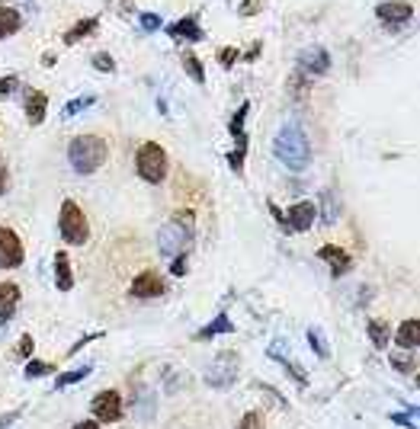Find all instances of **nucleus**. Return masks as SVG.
Here are the masks:
<instances>
[{"label": "nucleus", "instance_id": "obj_1", "mask_svg": "<svg viewBox=\"0 0 420 429\" xmlns=\"http://www.w3.org/2000/svg\"><path fill=\"white\" fill-rule=\"evenodd\" d=\"M273 151H276V157L283 160L289 170H305V166L311 164V144H308L305 132L295 125V122H289V125H283L276 132V138H273Z\"/></svg>", "mask_w": 420, "mask_h": 429}, {"label": "nucleus", "instance_id": "obj_2", "mask_svg": "<svg viewBox=\"0 0 420 429\" xmlns=\"http://www.w3.org/2000/svg\"><path fill=\"white\" fill-rule=\"evenodd\" d=\"M193 237H196V215L189 208H180V211H174V218H170L161 228V234H157V250H161L164 256L187 253Z\"/></svg>", "mask_w": 420, "mask_h": 429}, {"label": "nucleus", "instance_id": "obj_3", "mask_svg": "<svg viewBox=\"0 0 420 429\" xmlns=\"http://www.w3.org/2000/svg\"><path fill=\"white\" fill-rule=\"evenodd\" d=\"M106 154L110 151H106V141L100 134H78L68 144V164L74 166V173L90 176L106 164Z\"/></svg>", "mask_w": 420, "mask_h": 429}, {"label": "nucleus", "instance_id": "obj_4", "mask_svg": "<svg viewBox=\"0 0 420 429\" xmlns=\"http://www.w3.org/2000/svg\"><path fill=\"white\" fill-rule=\"evenodd\" d=\"M135 170L145 183H151V186L164 183V176H167V154H164V147L157 144V141H145V144L138 147Z\"/></svg>", "mask_w": 420, "mask_h": 429}, {"label": "nucleus", "instance_id": "obj_5", "mask_svg": "<svg viewBox=\"0 0 420 429\" xmlns=\"http://www.w3.org/2000/svg\"><path fill=\"white\" fill-rule=\"evenodd\" d=\"M58 231H61V237H65L68 243H87V237H90V224H87V215H84V208H80L74 198H68V202L61 205Z\"/></svg>", "mask_w": 420, "mask_h": 429}, {"label": "nucleus", "instance_id": "obj_6", "mask_svg": "<svg viewBox=\"0 0 420 429\" xmlns=\"http://www.w3.org/2000/svg\"><path fill=\"white\" fill-rule=\"evenodd\" d=\"M238 365H241L238 352H219L215 362L206 369V384H209V388H215V391L231 388L234 378H238Z\"/></svg>", "mask_w": 420, "mask_h": 429}, {"label": "nucleus", "instance_id": "obj_7", "mask_svg": "<svg viewBox=\"0 0 420 429\" xmlns=\"http://www.w3.org/2000/svg\"><path fill=\"white\" fill-rule=\"evenodd\" d=\"M26 260V247H23L20 234L14 228H0V269H16Z\"/></svg>", "mask_w": 420, "mask_h": 429}, {"label": "nucleus", "instance_id": "obj_8", "mask_svg": "<svg viewBox=\"0 0 420 429\" xmlns=\"http://www.w3.org/2000/svg\"><path fill=\"white\" fill-rule=\"evenodd\" d=\"M90 410H93V416H97L100 423H119L122 420V394L119 391H100L97 397L90 401Z\"/></svg>", "mask_w": 420, "mask_h": 429}, {"label": "nucleus", "instance_id": "obj_9", "mask_svg": "<svg viewBox=\"0 0 420 429\" xmlns=\"http://www.w3.org/2000/svg\"><path fill=\"white\" fill-rule=\"evenodd\" d=\"M298 70H302L305 77H321L330 70V55L327 48H321V45H308V48L298 55Z\"/></svg>", "mask_w": 420, "mask_h": 429}, {"label": "nucleus", "instance_id": "obj_10", "mask_svg": "<svg viewBox=\"0 0 420 429\" xmlns=\"http://www.w3.org/2000/svg\"><path fill=\"white\" fill-rule=\"evenodd\" d=\"M129 292H132V298H161L164 292H167V285H164V279L154 272V269H145V272H138L135 279H132V285H129Z\"/></svg>", "mask_w": 420, "mask_h": 429}, {"label": "nucleus", "instance_id": "obj_11", "mask_svg": "<svg viewBox=\"0 0 420 429\" xmlns=\"http://www.w3.org/2000/svg\"><path fill=\"white\" fill-rule=\"evenodd\" d=\"M283 215H285V231H289V234H305V231L315 224L317 208H315V202H295L289 211H283Z\"/></svg>", "mask_w": 420, "mask_h": 429}, {"label": "nucleus", "instance_id": "obj_12", "mask_svg": "<svg viewBox=\"0 0 420 429\" xmlns=\"http://www.w3.org/2000/svg\"><path fill=\"white\" fill-rule=\"evenodd\" d=\"M375 16L385 26H404L414 19V6L404 4V0H385V4L375 6Z\"/></svg>", "mask_w": 420, "mask_h": 429}, {"label": "nucleus", "instance_id": "obj_13", "mask_svg": "<svg viewBox=\"0 0 420 429\" xmlns=\"http://www.w3.org/2000/svg\"><path fill=\"white\" fill-rule=\"evenodd\" d=\"M317 256H321V260L327 263L330 272H334V275H343L350 266H353V256H350L343 247H337V243H324V247L317 250Z\"/></svg>", "mask_w": 420, "mask_h": 429}, {"label": "nucleus", "instance_id": "obj_14", "mask_svg": "<svg viewBox=\"0 0 420 429\" xmlns=\"http://www.w3.org/2000/svg\"><path fill=\"white\" fill-rule=\"evenodd\" d=\"M20 304V285L16 282H0V324H7Z\"/></svg>", "mask_w": 420, "mask_h": 429}, {"label": "nucleus", "instance_id": "obj_15", "mask_svg": "<svg viewBox=\"0 0 420 429\" xmlns=\"http://www.w3.org/2000/svg\"><path fill=\"white\" fill-rule=\"evenodd\" d=\"M167 32L174 38H187V42H202V29H199V19L189 13V16H183V19H177V23H170L167 26Z\"/></svg>", "mask_w": 420, "mask_h": 429}, {"label": "nucleus", "instance_id": "obj_16", "mask_svg": "<svg viewBox=\"0 0 420 429\" xmlns=\"http://www.w3.org/2000/svg\"><path fill=\"white\" fill-rule=\"evenodd\" d=\"M55 285H58V292H68V288L74 285V269H71V260H68L65 250L55 253Z\"/></svg>", "mask_w": 420, "mask_h": 429}, {"label": "nucleus", "instance_id": "obj_17", "mask_svg": "<svg viewBox=\"0 0 420 429\" xmlns=\"http://www.w3.org/2000/svg\"><path fill=\"white\" fill-rule=\"evenodd\" d=\"M394 343L401 346V349H417L420 343V324L414 317H407L404 324L398 327V333H394Z\"/></svg>", "mask_w": 420, "mask_h": 429}, {"label": "nucleus", "instance_id": "obj_18", "mask_svg": "<svg viewBox=\"0 0 420 429\" xmlns=\"http://www.w3.org/2000/svg\"><path fill=\"white\" fill-rule=\"evenodd\" d=\"M48 112V96L42 93V90H33V93L26 96V119L33 122V125H39L42 119H46Z\"/></svg>", "mask_w": 420, "mask_h": 429}, {"label": "nucleus", "instance_id": "obj_19", "mask_svg": "<svg viewBox=\"0 0 420 429\" xmlns=\"http://www.w3.org/2000/svg\"><path fill=\"white\" fill-rule=\"evenodd\" d=\"M247 112H251V102H241L238 106V112L231 115V122H228V132H231V138L238 141V144H247V132H244V119H247Z\"/></svg>", "mask_w": 420, "mask_h": 429}, {"label": "nucleus", "instance_id": "obj_20", "mask_svg": "<svg viewBox=\"0 0 420 429\" xmlns=\"http://www.w3.org/2000/svg\"><path fill=\"white\" fill-rule=\"evenodd\" d=\"M23 16L20 10H14V6H0V38H10L16 29H20Z\"/></svg>", "mask_w": 420, "mask_h": 429}, {"label": "nucleus", "instance_id": "obj_21", "mask_svg": "<svg viewBox=\"0 0 420 429\" xmlns=\"http://www.w3.org/2000/svg\"><path fill=\"white\" fill-rule=\"evenodd\" d=\"M366 333H369V339H372L375 349H385V346L392 343V330H388L385 320H369Z\"/></svg>", "mask_w": 420, "mask_h": 429}, {"label": "nucleus", "instance_id": "obj_22", "mask_svg": "<svg viewBox=\"0 0 420 429\" xmlns=\"http://www.w3.org/2000/svg\"><path fill=\"white\" fill-rule=\"evenodd\" d=\"M231 330H234V324L228 320V314H219L212 324L202 327V330L196 333V339H212V337H221V333H231Z\"/></svg>", "mask_w": 420, "mask_h": 429}, {"label": "nucleus", "instance_id": "obj_23", "mask_svg": "<svg viewBox=\"0 0 420 429\" xmlns=\"http://www.w3.org/2000/svg\"><path fill=\"white\" fill-rule=\"evenodd\" d=\"M97 23H100L97 16H87V19H80L78 26H71V29L65 32V45H74V42H80V38H84V36H90V32L97 29Z\"/></svg>", "mask_w": 420, "mask_h": 429}, {"label": "nucleus", "instance_id": "obj_24", "mask_svg": "<svg viewBox=\"0 0 420 429\" xmlns=\"http://www.w3.org/2000/svg\"><path fill=\"white\" fill-rule=\"evenodd\" d=\"M93 371V365H80V369H74V371H65V375H58L55 378V391H61V388H68V384H78V381H84L87 375Z\"/></svg>", "mask_w": 420, "mask_h": 429}, {"label": "nucleus", "instance_id": "obj_25", "mask_svg": "<svg viewBox=\"0 0 420 429\" xmlns=\"http://www.w3.org/2000/svg\"><path fill=\"white\" fill-rule=\"evenodd\" d=\"M183 68H187V74L193 77L196 83H206V68H202V61L193 55V51H187V55H183Z\"/></svg>", "mask_w": 420, "mask_h": 429}, {"label": "nucleus", "instance_id": "obj_26", "mask_svg": "<svg viewBox=\"0 0 420 429\" xmlns=\"http://www.w3.org/2000/svg\"><path fill=\"white\" fill-rule=\"evenodd\" d=\"M289 93H292V100H305V96H308V77H305L302 70H295V74L289 77Z\"/></svg>", "mask_w": 420, "mask_h": 429}, {"label": "nucleus", "instance_id": "obj_27", "mask_svg": "<svg viewBox=\"0 0 420 429\" xmlns=\"http://www.w3.org/2000/svg\"><path fill=\"white\" fill-rule=\"evenodd\" d=\"M234 429H266V420H263V413H260V410H247Z\"/></svg>", "mask_w": 420, "mask_h": 429}, {"label": "nucleus", "instance_id": "obj_28", "mask_svg": "<svg viewBox=\"0 0 420 429\" xmlns=\"http://www.w3.org/2000/svg\"><path fill=\"white\" fill-rule=\"evenodd\" d=\"M97 102V96H78V100H71L65 106V119H71V115H78L80 109H87V106H93Z\"/></svg>", "mask_w": 420, "mask_h": 429}, {"label": "nucleus", "instance_id": "obj_29", "mask_svg": "<svg viewBox=\"0 0 420 429\" xmlns=\"http://www.w3.org/2000/svg\"><path fill=\"white\" fill-rule=\"evenodd\" d=\"M244 157H247V144H238L231 154H228V164H231V170H234V173L244 170Z\"/></svg>", "mask_w": 420, "mask_h": 429}, {"label": "nucleus", "instance_id": "obj_30", "mask_svg": "<svg viewBox=\"0 0 420 429\" xmlns=\"http://www.w3.org/2000/svg\"><path fill=\"white\" fill-rule=\"evenodd\" d=\"M93 68H97V70H106V74H112V70H116V61H112L110 51H100V55H93Z\"/></svg>", "mask_w": 420, "mask_h": 429}, {"label": "nucleus", "instance_id": "obj_31", "mask_svg": "<svg viewBox=\"0 0 420 429\" xmlns=\"http://www.w3.org/2000/svg\"><path fill=\"white\" fill-rule=\"evenodd\" d=\"M308 343H311V349H315L317 356H321V359H327V346H324L321 330H317V327H311V330H308Z\"/></svg>", "mask_w": 420, "mask_h": 429}, {"label": "nucleus", "instance_id": "obj_32", "mask_svg": "<svg viewBox=\"0 0 420 429\" xmlns=\"http://www.w3.org/2000/svg\"><path fill=\"white\" fill-rule=\"evenodd\" d=\"M392 365H394L398 371H404V375H414V369H417V362H414L411 356H394Z\"/></svg>", "mask_w": 420, "mask_h": 429}, {"label": "nucleus", "instance_id": "obj_33", "mask_svg": "<svg viewBox=\"0 0 420 429\" xmlns=\"http://www.w3.org/2000/svg\"><path fill=\"white\" fill-rule=\"evenodd\" d=\"M238 55H241V51L234 48V45H228V48L219 51V64H221V68H231V64L238 61Z\"/></svg>", "mask_w": 420, "mask_h": 429}, {"label": "nucleus", "instance_id": "obj_34", "mask_svg": "<svg viewBox=\"0 0 420 429\" xmlns=\"http://www.w3.org/2000/svg\"><path fill=\"white\" fill-rule=\"evenodd\" d=\"M414 416H417V407H411V413H392V420L398 423V426H407V429H417V423H414Z\"/></svg>", "mask_w": 420, "mask_h": 429}, {"label": "nucleus", "instance_id": "obj_35", "mask_svg": "<svg viewBox=\"0 0 420 429\" xmlns=\"http://www.w3.org/2000/svg\"><path fill=\"white\" fill-rule=\"evenodd\" d=\"M48 371H52L48 362H29L26 365V378H42V375H48Z\"/></svg>", "mask_w": 420, "mask_h": 429}, {"label": "nucleus", "instance_id": "obj_36", "mask_svg": "<svg viewBox=\"0 0 420 429\" xmlns=\"http://www.w3.org/2000/svg\"><path fill=\"white\" fill-rule=\"evenodd\" d=\"M170 272H174V275H187V253L170 256Z\"/></svg>", "mask_w": 420, "mask_h": 429}, {"label": "nucleus", "instance_id": "obj_37", "mask_svg": "<svg viewBox=\"0 0 420 429\" xmlns=\"http://www.w3.org/2000/svg\"><path fill=\"white\" fill-rule=\"evenodd\" d=\"M16 87H20V77H14V74H10V77H0V96H10Z\"/></svg>", "mask_w": 420, "mask_h": 429}, {"label": "nucleus", "instance_id": "obj_38", "mask_svg": "<svg viewBox=\"0 0 420 429\" xmlns=\"http://www.w3.org/2000/svg\"><path fill=\"white\" fill-rule=\"evenodd\" d=\"M33 337H29V333H26V337H23L20 339V346H16V356H20V359H29V356H33Z\"/></svg>", "mask_w": 420, "mask_h": 429}, {"label": "nucleus", "instance_id": "obj_39", "mask_svg": "<svg viewBox=\"0 0 420 429\" xmlns=\"http://www.w3.org/2000/svg\"><path fill=\"white\" fill-rule=\"evenodd\" d=\"M142 29H148V32L161 29V16H157V13H145V16H142Z\"/></svg>", "mask_w": 420, "mask_h": 429}, {"label": "nucleus", "instance_id": "obj_40", "mask_svg": "<svg viewBox=\"0 0 420 429\" xmlns=\"http://www.w3.org/2000/svg\"><path fill=\"white\" fill-rule=\"evenodd\" d=\"M257 4H260V0H244V4H241V16H253V13H257Z\"/></svg>", "mask_w": 420, "mask_h": 429}, {"label": "nucleus", "instance_id": "obj_41", "mask_svg": "<svg viewBox=\"0 0 420 429\" xmlns=\"http://www.w3.org/2000/svg\"><path fill=\"white\" fill-rule=\"evenodd\" d=\"M7 183H10V176H7V166L0 164V196L7 192Z\"/></svg>", "mask_w": 420, "mask_h": 429}, {"label": "nucleus", "instance_id": "obj_42", "mask_svg": "<svg viewBox=\"0 0 420 429\" xmlns=\"http://www.w3.org/2000/svg\"><path fill=\"white\" fill-rule=\"evenodd\" d=\"M74 429H103V426H100L97 420H84V423H78V426H74Z\"/></svg>", "mask_w": 420, "mask_h": 429}]
</instances>
